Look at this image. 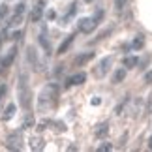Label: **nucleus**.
I'll return each mask as SVG.
<instances>
[{"label": "nucleus", "instance_id": "nucleus-1", "mask_svg": "<svg viewBox=\"0 0 152 152\" xmlns=\"http://www.w3.org/2000/svg\"><path fill=\"white\" fill-rule=\"evenodd\" d=\"M56 94H58V88H56V85H53V83L47 85L39 92V96H38V111L39 113H45L47 109H51V102L56 100Z\"/></svg>", "mask_w": 152, "mask_h": 152}, {"label": "nucleus", "instance_id": "nucleus-2", "mask_svg": "<svg viewBox=\"0 0 152 152\" xmlns=\"http://www.w3.org/2000/svg\"><path fill=\"white\" fill-rule=\"evenodd\" d=\"M17 98H19L23 109H30V105H32V90H30V83H28L26 75H21V77H19V85H17Z\"/></svg>", "mask_w": 152, "mask_h": 152}, {"label": "nucleus", "instance_id": "nucleus-3", "mask_svg": "<svg viewBox=\"0 0 152 152\" xmlns=\"http://www.w3.org/2000/svg\"><path fill=\"white\" fill-rule=\"evenodd\" d=\"M6 148L8 150H19L21 145H23V137H21V132H13L6 137Z\"/></svg>", "mask_w": 152, "mask_h": 152}, {"label": "nucleus", "instance_id": "nucleus-4", "mask_svg": "<svg viewBox=\"0 0 152 152\" xmlns=\"http://www.w3.org/2000/svg\"><path fill=\"white\" fill-rule=\"evenodd\" d=\"M111 64H113V58H111V56H105V58H102V60L98 62V66L94 68V77H98V79H102L103 75H105V73L109 72Z\"/></svg>", "mask_w": 152, "mask_h": 152}, {"label": "nucleus", "instance_id": "nucleus-5", "mask_svg": "<svg viewBox=\"0 0 152 152\" xmlns=\"http://www.w3.org/2000/svg\"><path fill=\"white\" fill-rule=\"evenodd\" d=\"M96 25H98V23H96L94 17H83V19L79 21V30L85 32V34H90L96 28Z\"/></svg>", "mask_w": 152, "mask_h": 152}, {"label": "nucleus", "instance_id": "nucleus-6", "mask_svg": "<svg viewBox=\"0 0 152 152\" xmlns=\"http://www.w3.org/2000/svg\"><path fill=\"white\" fill-rule=\"evenodd\" d=\"M28 60H30V64L34 66V69H42L43 68V62L39 60V56L36 55V49H34L32 45L28 47Z\"/></svg>", "mask_w": 152, "mask_h": 152}, {"label": "nucleus", "instance_id": "nucleus-7", "mask_svg": "<svg viewBox=\"0 0 152 152\" xmlns=\"http://www.w3.org/2000/svg\"><path fill=\"white\" fill-rule=\"evenodd\" d=\"M85 81H86V73H75L68 79V86L69 85H83Z\"/></svg>", "mask_w": 152, "mask_h": 152}, {"label": "nucleus", "instance_id": "nucleus-8", "mask_svg": "<svg viewBox=\"0 0 152 152\" xmlns=\"http://www.w3.org/2000/svg\"><path fill=\"white\" fill-rule=\"evenodd\" d=\"M38 42H39V45H42V47L45 49V53H47V55H51V43H49V39H47V36H45V28H43V32L39 34Z\"/></svg>", "mask_w": 152, "mask_h": 152}, {"label": "nucleus", "instance_id": "nucleus-9", "mask_svg": "<svg viewBox=\"0 0 152 152\" xmlns=\"http://www.w3.org/2000/svg\"><path fill=\"white\" fill-rule=\"evenodd\" d=\"M124 79H126V68H118V69L113 73V83L118 85V83H122Z\"/></svg>", "mask_w": 152, "mask_h": 152}, {"label": "nucleus", "instance_id": "nucleus-10", "mask_svg": "<svg viewBox=\"0 0 152 152\" xmlns=\"http://www.w3.org/2000/svg\"><path fill=\"white\" fill-rule=\"evenodd\" d=\"M107 132H109V124H107V122H102L100 126H96V137L98 139L105 137V135H107Z\"/></svg>", "mask_w": 152, "mask_h": 152}, {"label": "nucleus", "instance_id": "nucleus-11", "mask_svg": "<svg viewBox=\"0 0 152 152\" xmlns=\"http://www.w3.org/2000/svg\"><path fill=\"white\" fill-rule=\"evenodd\" d=\"M42 13H43V0L38 4V8L32 11V21H34V23H38L39 19H42Z\"/></svg>", "mask_w": 152, "mask_h": 152}, {"label": "nucleus", "instance_id": "nucleus-12", "mask_svg": "<svg viewBox=\"0 0 152 152\" xmlns=\"http://www.w3.org/2000/svg\"><path fill=\"white\" fill-rule=\"evenodd\" d=\"M72 42H73V36H68V38H66V42H62V45L58 47V55H64V53H66V49L69 47V45H72Z\"/></svg>", "mask_w": 152, "mask_h": 152}, {"label": "nucleus", "instance_id": "nucleus-13", "mask_svg": "<svg viewBox=\"0 0 152 152\" xmlns=\"http://www.w3.org/2000/svg\"><path fill=\"white\" fill-rule=\"evenodd\" d=\"M143 45H145V39H143V36H137V38L132 42V49L139 51V49H143Z\"/></svg>", "mask_w": 152, "mask_h": 152}, {"label": "nucleus", "instance_id": "nucleus-14", "mask_svg": "<svg viewBox=\"0 0 152 152\" xmlns=\"http://www.w3.org/2000/svg\"><path fill=\"white\" fill-rule=\"evenodd\" d=\"M13 115H15V105H13V103H10V105H8V109H6V113H4V120H10Z\"/></svg>", "mask_w": 152, "mask_h": 152}, {"label": "nucleus", "instance_id": "nucleus-15", "mask_svg": "<svg viewBox=\"0 0 152 152\" xmlns=\"http://www.w3.org/2000/svg\"><path fill=\"white\" fill-rule=\"evenodd\" d=\"M92 56H94V53H88V55H81V56L75 58V64H85V62H88Z\"/></svg>", "mask_w": 152, "mask_h": 152}, {"label": "nucleus", "instance_id": "nucleus-16", "mask_svg": "<svg viewBox=\"0 0 152 152\" xmlns=\"http://www.w3.org/2000/svg\"><path fill=\"white\" fill-rule=\"evenodd\" d=\"M124 66H126V68L137 66V58H135V56H126V58H124Z\"/></svg>", "mask_w": 152, "mask_h": 152}, {"label": "nucleus", "instance_id": "nucleus-17", "mask_svg": "<svg viewBox=\"0 0 152 152\" xmlns=\"http://www.w3.org/2000/svg\"><path fill=\"white\" fill-rule=\"evenodd\" d=\"M15 53H17L15 49H11V51H10V55H8V58H4V62H2V66H4V68H8L10 64H11V60L15 58Z\"/></svg>", "mask_w": 152, "mask_h": 152}, {"label": "nucleus", "instance_id": "nucleus-18", "mask_svg": "<svg viewBox=\"0 0 152 152\" xmlns=\"http://www.w3.org/2000/svg\"><path fill=\"white\" fill-rule=\"evenodd\" d=\"M124 6H126V0H115V10L116 11H122Z\"/></svg>", "mask_w": 152, "mask_h": 152}, {"label": "nucleus", "instance_id": "nucleus-19", "mask_svg": "<svg viewBox=\"0 0 152 152\" xmlns=\"http://www.w3.org/2000/svg\"><path fill=\"white\" fill-rule=\"evenodd\" d=\"M111 148H113V145H111V143H105V145H100V147H98V150H100V152H102V150H103V152H105V150H111Z\"/></svg>", "mask_w": 152, "mask_h": 152}, {"label": "nucleus", "instance_id": "nucleus-20", "mask_svg": "<svg viewBox=\"0 0 152 152\" xmlns=\"http://www.w3.org/2000/svg\"><path fill=\"white\" fill-rule=\"evenodd\" d=\"M23 11H25V4L21 2V4H17V6H15V13H23Z\"/></svg>", "mask_w": 152, "mask_h": 152}, {"label": "nucleus", "instance_id": "nucleus-21", "mask_svg": "<svg viewBox=\"0 0 152 152\" xmlns=\"http://www.w3.org/2000/svg\"><path fill=\"white\" fill-rule=\"evenodd\" d=\"M103 17V10H98L96 11V15H94V19H96V23H100V19Z\"/></svg>", "mask_w": 152, "mask_h": 152}, {"label": "nucleus", "instance_id": "nucleus-22", "mask_svg": "<svg viewBox=\"0 0 152 152\" xmlns=\"http://www.w3.org/2000/svg\"><path fill=\"white\" fill-rule=\"evenodd\" d=\"M90 103H92V105H100V103H102V98L94 96V98H92V100H90Z\"/></svg>", "mask_w": 152, "mask_h": 152}, {"label": "nucleus", "instance_id": "nucleus-23", "mask_svg": "<svg viewBox=\"0 0 152 152\" xmlns=\"http://www.w3.org/2000/svg\"><path fill=\"white\" fill-rule=\"evenodd\" d=\"M6 13H8V6L4 4V6H0V17H4Z\"/></svg>", "mask_w": 152, "mask_h": 152}, {"label": "nucleus", "instance_id": "nucleus-24", "mask_svg": "<svg viewBox=\"0 0 152 152\" xmlns=\"http://www.w3.org/2000/svg\"><path fill=\"white\" fill-rule=\"evenodd\" d=\"M147 113H152V94L148 96V105H147Z\"/></svg>", "mask_w": 152, "mask_h": 152}, {"label": "nucleus", "instance_id": "nucleus-25", "mask_svg": "<svg viewBox=\"0 0 152 152\" xmlns=\"http://www.w3.org/2000/svg\"><path fill=\"white\" fill-rule=\"evenodd\" d=\"M145 83H152V72H148L145 75Z\"/></svg>", "mask_w": 152, "mask_h": 152}, {"label": "nucleus", "instance_id": "nucleus-26", "mask_svg": "<svg viewBox=\"0 0 152 152\" xmlns=\"http://www.w3.org/2000/svg\"><path fill=\"white\" fill-rule=\"evenodd\" d=\"M55 17H56V13H55L53 10H51V11H47V19H49V21H51V19H55Z\"/></svg>", "mask_w": 152, "mask_h": 152}, {"label": "nucleus", "instance_id": "nucleus-27", "mask_svg": "<svg viewBox=\"0 0 152 152\" xmlns=\"http://www.w3.org/2000/svg\"><path fill=\"white\" fill-rule=\"evenodd\" d=\"M23 38V30L21 32H13V39H21Z\"/></svg>", "mask_w": 152, "mask_h": 152}, {"label": "nucleus", "instance_id": "nucleus-28", "mask_svg": "<svg viewBox=\"0 0 152 152\" xmlns=\"http://www.w3.org/2000/svg\"><path fill=\"white\" fill-rule=\"evenodd\" d=\"M148 148L152 150V135H150V139H148Z\"/></svg>", "mask_w": 152, "mask_h": 152}, {"label": "nucleus", "instance_id": "nucleus-29", "mask_svg": "<svg viewBox=\"0 0 152 152\" xmlns=\"http://www.w3.org/2000/svg\"><path fill=\"white\" fill-rule=\"evenodd\" d=\"M85 2H88V4H90V2H92V0H85Z\"/></svg>", "mask_w": 152, "mask_h": 152}, {"label": "nucleus", "instance_id": "nucleus-30", "mask_svg": "<svg viewBox=\"0 0 152 152\" xmlns=\"http://www.w3.org/2000/svg\"><path fill=\"white\" fill-rule=\"evenodd\" d=\"M0 43H2V36H0Z\"/></svg>", "mask_w": 152, "mask_h": 152}]
</instances>
